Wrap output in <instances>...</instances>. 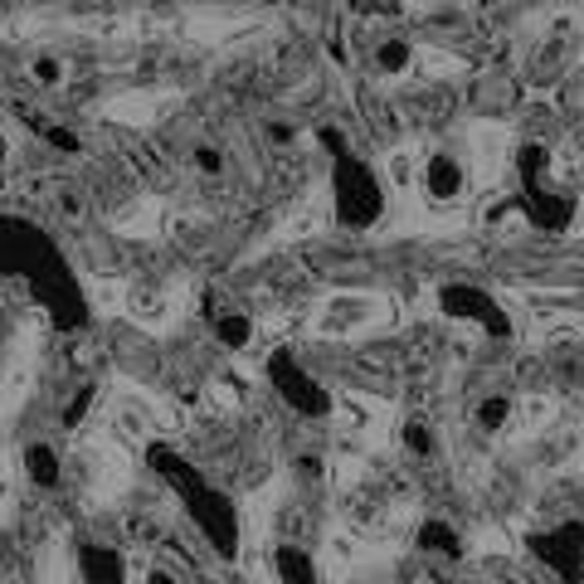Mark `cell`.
Masks as SVG:
<instances>
[{"label": "cell", "mask_w": 584, "mask_h": 584, "mask_svg": "<svg viewBox=\"0 0 584 584\" xmlns=\"http://www.w3.org/2000/svg\"><path fill=\"white\" fill-rule=\"evenodd\" d=\"M434 195H458V186H462V170L453 166V161H434Z\"/></svg>", "instance_id": "cell-1"}]
</instances>
